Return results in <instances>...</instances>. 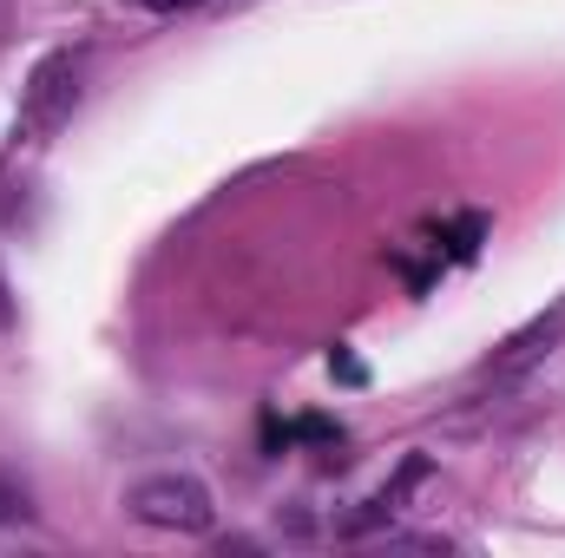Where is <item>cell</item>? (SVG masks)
Masks as SVG:
<instances>
[{
    "label": "cell",
    "mask_w": 565,
    "mask_h": 558,
    "mask_svg": "<svg viewBox=\"0 0 565 558\" xmlns=\"http://www.w3.org/2000/svg\"><path fill=\"white\" fill-rule=\"evenodd\" d=\"M73 106H79V53H73V46H53V53H40L33 73H26L20 126H26L33 139H53V132L73 119Z\"/></svg>",
    "instance_id": "2"
},
{
    "label": "cell",
    "mask_w": 565,
    "mask_h": 558,
    "mask_svg": "<svg viewBox=\"0 0 565 558\" xmlns=\"http://www.w3.org/2000/svg\"><path fill=\"white\" fill-rule=\"evenodd\" d=\"M0 329H13V302H7V282H0Z\"/></svg>",
    "instance_id": "9"
},
{
    "label": "cell",
    "mask_w": 565,
    "mask_h": 558,
    "mask_svg": "<svg viewBox=\"0 0 565 558\" xmlns=\"http://www.w3.org/2000/svg\"><path fill=\"white\" fill-rule=\"evenodd\" d=\"M289 433H296V440H316V447H335V440H342V427H335L329 415H302Z\"/></svg>",
    "instance_id": "6"
},
{
    "label": "cell",
    "mask_w": 565,
    "mask_h": 558,
    "mask_svg": "<svg viewBox=\"0 0 565 558\" xmlns=\"http://www.w3.org/2000/svg\"><path fill=\"white\" fill-rule=\"evenodd\" d=\"M559 342H565V302H553L540 322H526V329L493 355V382H520V375H526V368H540Z\"/></svg>",
    "instance_id": "3"
},
{
    "label": "cell",
    "mask_w": 565,
    "mask_h": 558,
    "mask_svg": "<svg viewBox=\"0 0 565 558\" xmlns=\"http://www.w3.org/2000/svg\"><path fill=\"white\" fill-rule=\"evenodd\" d=\"M329 375H335L342 388H362V382H369V368H362L349 348H329Z\"/></svg>",
    "instance_id": "7"
},
{
    "label": "cell",
    "mask_w": 565,
    "mask_h": 558,
    "mask_svg": "<svg viewBox=\"0 0 565 558\" xmlns=\"http://www.w3.org/2000/svg\"><path fill=\"white\" fill-rule=\"evenodd\" d=\"M20 519H33V500H26V486H13L0 473V526H20Z\"/></svg>",
    "instance_id": "5"
},
{
    "label": "cell",
    "mask_w": 565,
    "mask_h": 558,
    "mask_svg": "<svg viewBox=\"0 0 565 558\" xmlns=\"http://www.w3.org/2000/svg\"><path fill=\"white\" fill-rule=\"evenodd\" d=\"M145 7H151V13H191L198 0H145Z\"/></svg>",
    "instance_id": "8"
},
{
    "label": "cell",
    "mask_w": 565,
    "mask_h": 558,
    "mask_svg": "<svg viewBox=\"0 0 565 558\" xmlns=\"http://www.w3.org/2000/svg\"><path fill=\"white\" fill-rule=\"evenodd\" d=\"M480 237H487V217H480V211H467L460 224H447V230H440V244H447V257H454V264H473V257H480Z\"/></svg>",
    "instance_id": "4"
},
{
    "label": "cell",
    "mask_w": 565,
    "mask_h": 558,
    "mask_svg": "<svg viewBox=\"0 0 565 558\" xmlns=\"http://www.w3.org/2000/svg\"><path fill=\"white\" fill-rule=\"evenodd\" d=\"M126 513H132L139 526H158V533H211L217 500H211V486L191 480V473H151V480H139V486L126 493Z\"/></svg>",
    "instance_id": "1"
}]
</instances>
